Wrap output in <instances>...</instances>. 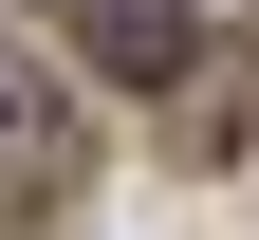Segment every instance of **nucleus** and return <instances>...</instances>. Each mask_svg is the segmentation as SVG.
I'll use <instances>...</instances> for the list:
<instances>
[{
	"label": "nucleus",
	"instance_id": "nucleus-1",
	"mask_svg": "<svg viewBox=\"0 0 259 240\" xmlns=\"http://www.w3.org/2000/svg\"><path fill=\"white\" fill-rule=\"evenodd\" d=\"M74 166H93L74 92H0V222H56V203H74Z\"/></svg>",
	"mask_w": 259,
	"mask_h": 240
},
{
	"label": "nucleus",
	"instance_id": "nucleus-2",
	"mask_svg": "<svg viewBox=\"0 0 259 240\" xmlns=\"http://www.w3.org/2000/svg\"><path fill=\"white\" fill-rule=\"evenodd\" d=\"M56 19H74V37L111 56V74H148V92H167L185 56H204V19H185V0H56Z\"/></svg>",
	"mask_w": 259,
	"mask_h": 240
}]
</instances>
